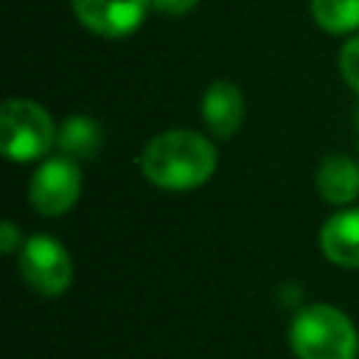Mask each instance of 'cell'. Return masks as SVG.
<instances>
[{
	"label": "cell",
	"mask_w": 359,
	"mask_h": 359,
	"mask_svg": "<svg viewBox=\"0 0 359 359\" xmlns=\"http://www.w3.org/2000/svg\"><path fill=\"white\" fill-rule=\"evenodd\" d=\"M56 143V126L45 107L28 98H8L0 109V146L14 163L42 157Z\"/></svg>",
	"instance_id": "cell-3"
},
{
	"label": "cell",
	"mask_w": 359,
	"mask_h": 359,
	"mask_svg": "<svg viewBox=\"0 0 359 359\" xmlns=\"http://www.w3.org/2000/svg\"><path fill=\"white\" fill-rule=\"evenodd\" d=\"M202 118H205L208 129L216 137L230 140L244 123V95H241V90L233 81H224V79L213 81L202 95Z\"/></svg>",
	"instance_id": "cell-7"
},
{
	"label": "cell",
	"mask_w": 359,
	"mask_h": 359,
	"mask_svg": "<svg viewBox=\"0 0 359 359\" xmlns=\"http://www.w3.org/2000/svg\"><path fill=\"white\" fill-rule=\"evenodd\" d=\"M17 247H22V236L17 230L14 222H3L0 224V250L3 252H14Z\"/></svg>",
	"instance_id": "cell-14"
},
{
	"label": "cell",
	"mask_w": 359,
	"mask_h": 359,
	"mask_svg": "<svg viewBox=\"0 0 359 359\" xmlns=\"http://www.w3.org/2000/svg\"><path fill=\"white\" fill-rule=\"evenodd\" d=\"M317 191L328 205H351L359 196V165L348 154H328L317 168Z\"/></svg>",
	"instance_id": "cell-9"
},
{
	"label": "cell",
	"mask_w": 359,
	"mask_h": 359,
	"mask_svg": "<svg viewBox=\"0 0 359 359\" xmlns=\"http://www.w3.org/2000/svg\"><path fill=\"white\" fill-rule=\"evenodd\" d=\"M339 70L342 79L351 84V90L359 93V34L351 36L339 50Z\"/></svg>",
	"instance_id": "cell-12"
},
{
	"label": "cell",
	"mask_w": 359,
	"mask_h": 359,
	"mask_svg": "<svg viewBox=\"0 0 359 359\" xmlns=\"http://www.w3.org/2000/svg\"><path fill=\"white\" fill-rule=\"evenodd\" d=\"M323 255L345 269H359V208L334 213L320 230Z\"/></svg>",
	"instance_id": "cell-8"
},
{
	"label": "cell",
	"mask_w": 359,
	"mask_h": 359,
	"mask_svg": "<svg viewBox=\"0 0 359 359\" xmlns=\"http://www.w3.org/2000/svg\"><path fill=\"white\" fill-rule=\"evenodd\" d=\"M20 275L34 292L45 297H59L73 283L70 252L53 236L36 233L20 247Z\"/></svg>",
	"instance_id": "cell-4"
},
{
	"label": "cell",
	"mask_w": 359,
	"mask_h": 359,
	"mask_svg": "<svg viewBox=\"0 0 359 359\" xmlns=\"http://www.w3.org/2000/svg\"><path fill=\"white\" fill-rule=\"evenodd\" d=\"M289 345L297 359H356L359 334L351 317L328 303L306 306L289 325Z\"/></svg>",
	"instance_id": "cell-2"
},
{
	"label": "cell",
	"mask_w": 359,
	"mask_h": 359,
	"mask_svg": "<svg viewBox=\"0 0 359 359\" xmlns=\"http://www.w3.org/2000/svg\"><path fill=\"white\" fill-rule=\"evenodd\" d=\"M311 17L328 34H351L359 28V0H311Z\"/></svg>",
	"instance_id": "cell-11"
},
{
	"label": "cell",
	"mask_w": 359,
	"mask_h": 359,
	"mask_svg": "<svg viewBox=\"0 0 359 359\" xmlns=\"http://www.w3.org/2000/svg\"><path fill=\"white\" fill-rule=\"evenodd\" d=\"M79 194H81V168L67 154L45 160L34 171L28 188V199L39 216L67 213L79 202Z\"/></svg>",
	"instance_id": "cell-5"
},
{
	"label": "cell",
	"mask_w": 359,
	"mask_h": 359,
	"mask_svg": "<svg viewBox=\"0 0 359 359\" xmlns=\"http://www.w3.org/2000/svg\"><path fill=\"white\" fill-rule=\"evenodd\" d=\"M199 0H151V8L168 14V17H182L188 14L191 8H196Z\"/></svg>",
	"instance_id": "cell-13"
},
{
	"label": "cell",
	"mask_w": 359,
	"mask_h": 359,
	"mask_svg": "<svg viewBox=\"0 0 359 359\" xmlns=\"http://www.w3.org/2000/svg\"><path fill=\"white\" fill-rule=\"evenodd\" d=\"M140 168L163 191H194L213 177L216 146L194 129H168L149 140Z\"/></svg>",
	"instance_id": "cell-1"
},
{
	"label": "cell",
	"mask_w": 359,
	"mask_h": 359,
	"mask_svg": "<svg viewBox=\"0 0 359 359\" xmlns=\"http://www.w3.org/2000/svg\"><path fill=\"white\" fill-rule=\"evenodd\" d=\"M101 126L87 115H70L56 129V146L73 160H93L101 149Z\"/></svg>",
	"instance_id": "cell-10"
},
{
	"label": "cell",
	"mask_w": 359,
	"mask_h": 359,
	"mask_svg": "<svg viewBox=\"0 0 359 359\" xmlns=\"http://www.w3.org/2000/svg\"><path fill=\"white\" fill-rule=\"evenodd\" d=\"M70 3L79 22L87 31L107 39H121L135 34L151 8V0H70Z\"/></svg>",
	"instance_id": "cell-6"
}]
</instances>
